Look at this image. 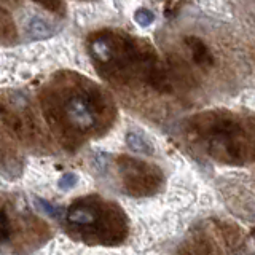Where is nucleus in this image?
Listing matches in <instances>:
<instances>
[{
  "label": "nucleus",
  "instance_id": "nucleus-1",
  "mask_svg": "<svg viewBox=\"0 0 255 255\" xmlns=\"http://www.w3.org/2000/svg\"><path fill=\"white\" fill-rule=\"evenodd\" d=\"M0 117H2L3 123L10 128V129L18 135V137L29 140L35 135L37 126L34 125L32 115L29 114L27 104L21 101H14L13 104L0 102Z\"/></svg>",
  "mask_w": 255,
  "mask_h": 255
},
{
  "label": "nucleus",
  "instance_id": "nucleus-2",
  "mask_svg": "<svg viewBox=\"0 0 255 255\" xmlns=\"http://www.w3.org/2000/svg\"><path fill=\"white\" fill-rule=\"evenodd\" d=\"M64 114L70 126L80 131L91 129L96 123L94 102L88 94L70 96L64 106Z\"/></svg>",
  "mask_w": 255,
  "mask_h": 255
},
{
  "label": "nucleus",
  "instance_id": "nucleus-3",
  "mask_svg": "<svg viewBox=\"0 0 255 255\" xmlns=\"http://www.w3.org/2000/svg\"><path fill=\"white\" fill-rule=\"evenodd\" d=\"M99 217V207L93 203L78 201L72 204L67 211V220L75 227H91L94 223H98Z\"/></svg>",
  "mask_w": 255,
  "mask_h": 255
},
{
  "label": "nucleus",
  "instance_id": "nucleus-4",
  "mask_svg": "<svg viewBox=\"0 0 255 255\" xmlns=\"http://www.w3.org/2000/svg\"><path fill=\"white\" fill-rule=\"evenodd\" d=\"M56 32L58 29L54 27V24L46 21L45 18H40V16H34L27 22V34L32 38H50Z\"/></svg>",
  "mask_w": 255,
  "mask_h": 255
},
{
  "label": "nucleus",
  "instance_id": "nucleus-5",
  "mask_svg": "<svg viewBox=\"0 0 255 255\" xmlns=\"http://www.w3.org/2000/svg\"><path fill=\"white\" fill-rule=\"evenodd\" d=\"M13 220L6 207L0 206V244H8L13 238Z\"/></svg>",
  "mask_w": 255,
  "mask_h": 255
},
{
  "label": "nucleus",
  "instance_id": "nucleus-6",
  "mask_svg": "<svg viewBox=\"0 0 255 255\" xmlns=\"http://www.w3.org/2000/svg\"><path fill=\"white\" fill-rule=\"evenodd\" d=\"M126 142H128V147H129L132 151H135V153H147V155L151 153V145L137 132L128 134Z\"/></svg>",
  "mask_w": 255,
  "mask_h": 255
},
{
  "label": "nucleus",
  "instance_id": "nucleus-7",
  "mask_svg": "<svg viewBox=\"0 0 255 255\" xmlns=\"http://www.w3.org/2000/svg\"><path fill=\"white\" fill-rule=\"evenodd\" d=\"M190 46H191V51H193V58L196 62L199 64H207V62H212V58H211V54L209 51H207V48L199 42V40H190Z\"/></svg>",
  "mask_w": 255,
  "mask_h": 255
},
{
  "label": "nucleus",
  "instance_id": "nucleus-8",
  "mask_svg": "<svg viewBox=\"0 0 255 255\" xmlns=\"http://www.w3.org/2000/svg\"><path fill=\"white\" fill-rule=\"evenodd\" d=\"M37 207H40L48 217H53V219H58L61 217V214H62V209L58 206H53L50 204L48 201H45V199H37Z\"/></svg>",
  "mask_w": 255,
  "mask_h": 255
},
{
  "label": "nucleus",
  "instance_id": "nucleus-9",
  "mask_svg": "<svg viewBox=\"0 0 255 255\" xmlns=\"http://www.w3.org/2000/svg\"><path fill=\"white\" fill-rule=\"evenodd\" d=\"M134 18L140 24V26L145 27V26H150V24L155 21V14L151 13L150 10H145V8H143V10H139L137 13H135Z\"/></svg>",
  "mask_w": 255,
  "mask_h": 255
},
{
  "label": "nucleus",
  "instance_id": "nucleus-10",
  "mask_svg": "<svg viewBox=\"0 0 255 255\" xmlns=\"http://www.w3.org/2000/svg\"><path fill=\"white\" fill-rule=\"evenodd\" d=\"M77 175L75 174H72V172H69V174H64L62 177L59 179V182H58V185H59V188L61 190H70V188H74L75 185H77Z\"/></svg>",
  "mask_w": 255,
  "mask_h": 255
},
{
  "label": "nucleus",
  "instance_id": "nucleus-11",
  "mask_svg": "<svg viewBox=\"0 0 255 255\" xmlns=\"http://www.w3.org/2000/svg\"><path fill=\"white\" fill-rule=\"evenodd\" d=\"M11 161H13L11 153L5 148V145H2V143H0V166L11 167V166H10V164H11ZM13 163H14V161H13ZM14 164H16V163H14Z\"/></svg>",
  "mask_w": 255,
  "mask_h": 255
},
{
  "label": "nucleus",
  "instance_id": "nucleus-12",
  "mask_svg": "<svg viewBox=\"0 0 255 255\" xmlns=\"http://www.w3.org/2000/svg\"><path fill=\"white\" fill-rule=\"evenodd\" d=\"M254 238H255V231H254Z\"/></svg>",
  "mask_w": 255,
  "mask_h": 255
}]
</instances>
